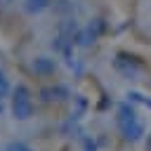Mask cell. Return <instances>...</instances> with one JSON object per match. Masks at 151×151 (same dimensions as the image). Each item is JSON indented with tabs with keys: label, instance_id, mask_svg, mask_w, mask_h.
<instances>
[{
	"label": "cell",
	"instance_id": "1",
	"mask_svg": "<svg viewBox=\"0 0 151 151\" xmlns=\"http://www.w3.org/2000/svg\"><path fill=\"white\" fill-rule=\"evenodd\" d=\"M45 2H47V0H31V5H28V7H31V9H42V7H45Z\"/></svg>",
	"mask_w": 151,
	"mask_h": 151
}]
</instances>
